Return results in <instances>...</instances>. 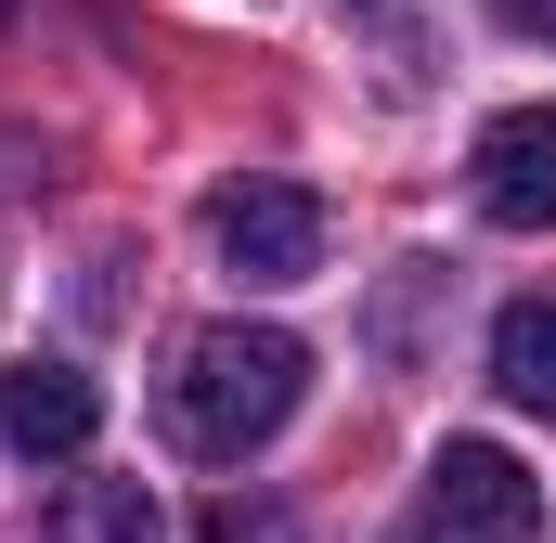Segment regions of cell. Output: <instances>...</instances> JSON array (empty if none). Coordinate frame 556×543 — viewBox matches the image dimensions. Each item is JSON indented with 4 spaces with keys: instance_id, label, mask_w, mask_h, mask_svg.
Segmentation results:
<instances>
[{
    "instance_id": "6da1fadb",
    "label": "cell",
    "mask_w": 556,
    "mask_h": 543,
    "mask_svg": "<svg viewBox=\"0 0 556 543\" xmlns=\"http://www.w3.org/2000/svg\"><path fill=\"white\" fill-rule=\"evenodd\" d=\"M298 402H311V350H298L285 324H207V337H181V363H168V440H181L194 466H247Z\"/></svg>"
},
{
    "instance_id": "7a4b0ae2",
    "label": "cell",
    "mask_w": 556,
    "mask_h": 543,
    "mask_svg": "<svg viewBox=\"0 0 556 543\" xmlns=\"http://www.w3.org/2000/svg\"><path fill=\"white\" fill-rule=\"evenodd\" d=\"M207 247L233 285H311L324 272V194L298 181H220L207 194Z\"/></svg>"
},
{
    "instance_id": "3957f363",
    "label": "cell",
    "mask_w": 556,
    "mask_h": 543,
    "mask_svg": "<svg viewBox=\"0 0 556 543\" xmlns=\"http://www.w3.org/2000/svg\"><path fill=\"white\" fill-rule=\"evenodd\" d=\"M427 518H440V531H479V543H531V531H544V479H531L505 440H440Z\"/></svg>"
},
{
    "instance_id": "277c9868",
    "label": "cell",
    "mask_w": 556,
    "mask_h": 543,
    "mask_svg": "<svg viewBox=\"0 0 556 543\" xmlns=\"http://www.w3.org/2000/svg\"><path fill=\"white\" fill-rule=\"evenodd\" d=\"M479 220H505V233H556V104H505L492 130H479Z\"/></svg>"
},
{
    "instance_id": "5b68a950",
    "label": "cell",
    "mask_w": 556,
    "mask_h": 543,
    "mask_svg": "<svg viewBox=\"0 0 556 543\" xmlns=\"http://www.w3.org/2000/svg\"><path fill=\"white\" fill-rule=\"evenodd\" d=\"M91 427H104V389H91L78 363L0 376V440H13V453H91Z\"/></svg>"
},
{
    "instance_id": "8992f818",
    "label": "cell",
    "mask_w": 556,
    "mask_h": 543,
    "mask_svg": "<svg viewBox=\"0 0 556 543\" xmlns=\"http://www.w3.org/2000/svg\"><path fill=\"white\" fill-rule=\"evenodd\" d=\"M52 543H168V505H155V479H65Z\"/></svg>"
},
{
    "instance_id": "52a82bcc",
    "label": "cell",
    "mask_w": 556,
    "mask_h": 543,
    "mask_svg": "<svg viewBox=\"0 0 556 543\" xmlns=\"http://www.w3.org/2000/svg\"><path fill=\"white\" fill-rule=\"evenodd\" d=\"M492 389L518 414H556V298H518L492 324Z\"/></svg>"
},
{
    "instance_id": "ba28073f",
    "label": "cell",
    "mask_w": 556,
    "mask_h": 543,
    "mask_svg": "<svg viewBox=\"0 0 556 543\" xmlns=\"http://www.w3.org/2000/svg\"><path fill=\"white\" fill-rule=\"evenodd\" d=\"M492 13H505V26H556V0H492Z\"/></svg>"
}]
</instances>
